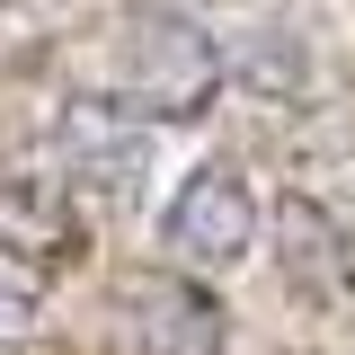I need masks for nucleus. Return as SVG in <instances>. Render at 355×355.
Instances as JSON below:
<instances>
[{
	"instance_id": "nucleus-1",
	"label": "nucleus",
	"mask_w": 355,
	"mask_h": 355,
	"mask_svg": "<svg viewBox=\"0 0 355 355\" xmlns=\"http://www.w3.org/2000/svg\"><path fill=\"white\" fill-rule=\"evenodd\" d=\"M222 89V44L196 18H133L125 27V62H116V107L133 116H205Z\"/></svg>"
},
{
	"instance_id": "nucleus-2",
	"label": "nucleus",
	"mask_w": 355,
	"mask_h": 355,
	"mask_svg": "<svg viewBox=\"0 0 355 355\" xmlns=\"http://www.w3.org/2000/svg\"><path fill=\"white\" fill-rule=\"evenodd\" d=\"M258 187L240 160H196V169L178 178L169 214H160V240L178 249L187 275H231V266L258 249Z\"/></svg>"
},
{
	"instance_id": "nucleus-3",
	"label": "nucleus",
	"mask_w": 355,
	"mask_h": 355,
	"mask_svg": "<svg viewBox=\"0 0 355 355\" xmlns=\"http://www.w3.org/2000/svg\"><path fill=\"white\" fill-rule=\"evenodd\" d=\"M125 311V347L133 355H231V311L214 284L178 275V266H133L116 284Z\"/></svg>"
},
{
	"instance_id": "nucleus-4",
	"label": "nucleus",
	"mask_w": 355,
	"mask_h": 355,
	"mask_svg": "<svg viewBox=\"0 0 355 355\" xmlns=\"http://www.w3.org/2000/svg\"><path fill=\"white\" fill-rule=\"evenodd\" d=\"M258 231L275 240V275H284V293H302V302H355V231L320 196H275L258 214Z\"/></svg>"
},
{
	"instance_id": "nucleus-5",
	"label": "nucleus",
	"mask_w": 355,
	"mask_h": 355,
	"mask_svg": "<svg viewBox=\"0 0 355 355\" xmlns=\"http://www.w3.org/2000/svg\"><path fill=\"white\" fill-rule=\"evenodd\" d=\"M142 151H151V133L116 98H80L62 116V169L80 178V187H98V196H125V178L142 169Z\"/></svg>"
},
{
	"instance_id": "nucleus-6",
	"label": "nucleus",
	"mask_w": 355,
	"mask_h": 355,
	"mask_svg": "<svg viewBox=\"0 0 355 355\" xmlns=\"http://www.w3.org/2000/svg\"><path fill=\"white\" fill-rule=\"evenodd\" d=\"M80 249V214L62 205V187L44 178H0V258L18 266H53Z\"/></svg>"
},
{
	"instance_id": "nucleus-7",
	"label": "nucleus",
	"mask_w": 355,
	"mask_h": 355,
	"mask_svg": "<svg viewBox=\"0 0 355 355\" xmlns=\"http://www.w3.org/2000/svg\"><path fill=\"white\" fill-rule=\"evenodd\" d=\"M222 80H240L249 98H302L311 53H302V36H293V27H249V36L222 53Z\"/></svg>"
},
{
	"instance_id": "nucleus-8",
	"label": "nucleus",
	"mask_w": 355,
	"mask_h": 355,
	"mask_svg": "<svg viewBox=\"0 0 355 355\" xmlns=\"http://www.w3.org/2000/svg\"><path fill=\"white\" fill-rule=\"evenodd\" d=\"M27 329H36V266L0 258V347H18Z\"/></svg>"
},
{
	"instance_id": "nucleus-9",
	"label": "nucleus",
	"mask_w": 355,
	"mask_h": 355,
	"mask_svg": "<svg viewBox=\"0 0 355 355\" xmlns=\"http://www.w3.org/2000/svg\"><path fill=\"white\" fill-rule=\"evenodd\" d=\"M214 0H125V18H205Z\"/></svg>"
},
{
	"instance_id": "nucleus-10",
	"label": "nucleus",
	"mask_w": 355,
	"mask_h": 355,
	"mask_svg": "<svg viewBox=\"0 0 355 355\" xmlns=\"http://www.w3.org/2000/svg\"><path fill=\"white\" fill-rule=\"evenodd\" d=\"M284 355H311V347H284Z\"/></svg>"
}]
</instances>
